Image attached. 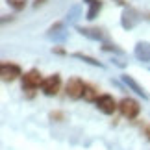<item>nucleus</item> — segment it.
I'll return each mask as SVG.
<instances>
[{
  "label": "nucleus",
  "instance_id": "nucleus-3",
  "mask_svg": "<svg viewBox=\"0 0 150 150\" xmlns=\"http://www.w3.org/2000/svg\"><path fill=\"white\" fill-rule=\"evenodd\" d=\"M0 76H2V82L11 83V82H15V80L22 78V69H21L19 63L2 61L0 63Z\"/></svg>",
  "mask_w": 150,
  "mask_h": 150
},
{
  "label": "nucleus",
  "instance_id": "nucleus-17",
  "mask_svg": "<svg viewBox=\"0 0 150 150\" xmlns=\"http://www.w3.org/2000/svg\"><path fill=\"white\" fill-rule=\"evenodd\" d=\"M45 2H47V0H33V6H35V8H39V6H43Z\"/></svg>",
  "mask_w": 150,
  "mask_h": 150
},
{
  "label": "nucleus",
  "instance_id": "nucleus-4",
  "mask_svg": "<svg viewBox=\"0 0 150 150\" xmlns=\"http://www.w3.org/2000/svg\"><path fill=\"white\" fill-rule=\"evenodd\" d=\"M63 87V80H61V74H50L43 80V85H41V93L45 96H57L59 91Z\"/></svg>",
  "mask_w": 150,
  "mask_h": 150
},
{
  "label": "nucleus",
  "instance_id": "nucleus-7",
  "mask_svg": "<svg viewBox=\"0 0 150 150\" xmlns=\"http://www.w3.org/2000/svg\"><path fill=\"white\" fill-rule=\"evenodd\" d=\"M102 93H100V87L95 83H85V89H83V100L87 102H96V98H98Z\"/></svg>",
  "mask_w": 150,
  "mask_h": 150
},
{
  "label": "nucleus",
  "instance_id": "nucleus-2",
  "mask_svg": "<svg viewBox=\"0 0 150 150\" xmlns=\"http://www.w3.org/2000/svg\"><path fill=\"white\" fill-rule=\"evenodd\" d=\"M119 113L128 120L137 119V115L141 113V104L132 96H124V98L119 100Z\"/></svg>",
  "mask_w": 150,
  "mask_h": 150
},
{
  "label": "nucleus",
  "instance_id": "nucleus-13",
  "mask_svg": "<svg viewBox=\"0 0 150 150\" xmlns=\"http://www.w3.org/2000/svg\"><path fill=\"white\" fill-rule=\"evenodd\" d=\"M50 120L61 122V120H65V113L63 111H50Z\"/></svg>",
  "mask_w": 150,
  "mask_h": 150
},
{
  "label": "nucleus",
  "instance_id": "nucleus-10",
  "mask_svg": "<svg viewBox=\"0 0 150 150\" xmlns=\"http://www.w3.org/2000/svg\"><path fill=\"white\" fill-rule=\"evenodd\" d=\"M122 78H124V82H126V83H128V85H130V87H132V89H134V91H135V93H137V95H141V96H143V98H145V96H146V93H145V89H143V87H139V83H137V82H135V80H132L130 76H122Z\"/></svg>",
  "mask_w": 150,
  "mask_h": 150
},
{
  "label": "nucleus",
  "instance_id": "nucleus-5",
  "mask_svg": "<svg viewBox=\"0 0 150 150\" xmlns=\"http://www.w3.org/2000/svg\"><path fill=\"white\" fill-rule=\"evenodd\" d=\"M83 89H85V82L78 76H72L67 80L65 83V95L69 96L71 100H80L83 98Z\"/></svg>",
  "mask_w": 150,
  "mask_h": 150
},
{
  "label": "nucleus",
  "instance_id": "nucleus-15",
  "mask_svg": "<svg viewBox=\"0 0 150 150\" xmlns=\"http://www.w3.org/2000/svg\"><path fill=\"white\" fill-rule=\"evenodd\" d=\"M102 50H115V52H119V54L122 52L120 48H117V47H115V45H102Z\"/></svg>",
  "mask_w": 150,
  "mask_h": 150
},
{
  "label": "nucleus",
  "instance_id": "nucleus-14",
  "mask_svg": "<svg viewBox=\"0 0 150 150\" xmlns=\"http://www.w3.org/2000/svg\"><path fill=\"white\" fill-rule=\"evenodd\" d=\"M141 132H143V135H145L146 139L150 141V122H146L145 126H143V130H141Z\"/></svg>",
  "mask_w": 150,
  "mask_h": 150
},
{
  "label": "nucleus",
  "instance_id": "nucleus-18",
  "mask_svg": "<svg viewBox=\"0 0 150 150\" xmlns=\"http://www.w3.org/2000/svg\"><path fill=\"white\" fill-rule=\"evenodd\" d=\"M85 2H87V4H91V2H93V0H85Z\"/></svg>",
  "mask_w": 150,
  "mask_h": 150
},
{
  "label": "nucleus",
  "instance_id": "nucleus-16",
  "mask_svg": "<svg viewBox=\"0 0 150 150\" xmlns=\"http://www.w3.org/2000/svg\"><path fill=\"white\" fill-rule=\"evenodd\" d=\"M52 52H54V54H59V56H63V54H65V50H63V48H59V47H54V48H52Z\"/></svg>",
  "mask_w": 150,
  "mask_h": 150
},
{
  "label": "nucleus",
  "instance_id": "nucleus-1",
  "mask_svg": "<svg viewBox=\"0 0 150 150\" xmlns=\"http://www.w3.org/2000/svg\"><path fill=\"white\" fill-rule=\"evenodd\" d=\"M43 74L39 69H28V71L22 74L21 78V87L22 91H24L26 98H33V95H35L37 89H41L43 85Z\"/></svg>",
  "mask_w": 150,
  "mask_h": 150
},
{
  "label": "nucleus",
  "instance_id": "nucleus-6",
  "mask_svg": "<svg viewBox=\"0 0 150 150\" xmlns=\"http://www.w3.org/2000/svg\"><path fill=\"white\" fill-rule=\"evenodd\" d=\"M95 108L104 115H113L115 111H119V102L113 98V95L109 93H102L95 102Z\"/></svg>",
  "mask_w": 150,
  "mask_h": 150
},
{
  "label": "nucleus",
  "instance_id": "nucleus-11",
  "mask_svg": "<svg viewBox=\"0 0 150 150\" xmlns=\"http://www.w3.org/2000/svg\"><path fill=\"white\" fill-rule=\"evenodd\" d=\"M8 4H9V8H11V9H15V11H22V9L26 8L28 0H8Z\"/></svg>",
  "mask_w": 150,
  "mask_h": 150
},
{
  "label": "nucleus",
  "instance_id": "nucleus-12",
  "mask_svg": "<svg viewBox=\"0 0 150 150\" xmlns=\"http://www.w3.org/2000/svg\"><path fill=\"white\" fill-rule=\"evenodd\" d=\"M74 57H80V59L87 61V63H91V65H95V67H102V63H100V61H96L95 57H89V56L82 54V52H76V54H74Z\"/></svg>",
  "mask_w": 150,
  "mask_h": 150
},
{
  "label": "nucleus",
  "instance_id": "nucleus-9",
  "mask_svg": "<svg viewBox=\"0 0 150 150\" xmlns=\"http://www.w3.org/2000/svg\"><path fill=\"white\" fill-rule=\"evenodd\" d=\"M135 54L139 59H150V45L148 43H139L135 48Z\"/></svg>",
  "mask_w": 150,
  "mask_h": 150
},
{
  "label": "nucleus",
  "instance_id": "nucleus-8",
  "mask_svg": "<svg viewBox=\"0 0 150 150\" xmlns=\"http://www.w3.org/2000/svg\"><path fill=\"white\" fill-rule=\"evenodd\" d=\"M102 0H93V2L89 4V9H87V19L89 21H93L96 15L100 13V9H102Z\"/></svg>",
  "mask_w": 150,
  "mask_h": 150
}]
</instances>
